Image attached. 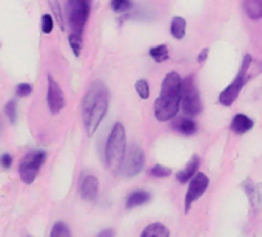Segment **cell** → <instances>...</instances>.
Listing matches in <instances>:
<instances>
[{
    "mask_svg": "<svg viewBox=\"0 0 262 237\" xmlns=\"http://www.w3.org/2000/svg\"><path fill=\"white\" fill-rule=\"evenodd\" d=\"M106 111H108V89L100 80H96L91 83L82 102V115L88 136H93L96 133L97 127L103 121Z\"/></svg>",
    "mask_w": 262,
    "mask_h": 237,
    "instance_id": "obj_1",
    "label": "cell"
},
{
    "mask_svg": "<svg viewBox=\"0 0 262 237\" xmlns=\"http://www.w3.org/2000/svg\"><path fill=\"white\" fill-rule=\"evenodd\" d=\"M182 94V79L178 73L171 71L162 82L161 96L155 102V115L158 121L167 122L176 117L181 106Z\"/></svg>",
    "mask_w": 262,
    "mask_h": 237,
    "instance_id": "obj_2",
    "label": "cell"
},
{
    "mask_svg": "<svg viewBox=\"0 0 262 237\" xmlns=\"http://www.w3.org/2000/svg\"><path fill=\"white\" fill-rule=\"evenodd\" d=\"M126 134H125V128L122 124H114L110 137L106 140V147H105V162L108 165V168L117 174L119 171H122V165L125 160V151H126Z\"/></svg>",
    "mask_w": 262,
    "mask_h": 237,
    "instance_id": "obj_3",
    "label": "cell"
},
{
    "mask_svg": "<svg viewBox=\"0 0 262 237\" xmlns=\"http://www.w3.org/2000/svg\"><path fill=\"white\" fill-rule=\"evenodd\" d=\"M251 62H253L251 56L247 54V56L244 57V60H242V66H241V69H239L236 79H234V80H233V82L219 94V103H221V105L230 106V105L236 100V97L239 96L242 86H244L245 82L250 79V73H248V71H250V68H251Z\"/></svg>",
    "mask_w": 262,
    "mask_h": 237,
    "instance_id": "obj_4",
    "label": "cell"
},
{
    "mask_svg": "<svg viewBox=\"0 0 262 237\" xmlns=\"http://www.w3.org/2000/svg\"><path fill=\"white\" fill-rule=\"evenodd\" d=\"M181 106H182L184 114H187L190 117H194L202 111V103H201V97H199L193 74L182 80Z\"/></svg>",
    "mask_w": 262,
    "mask_h": 237,
    "instance_id": "obj_5",
    "label": "cell"
},
{
    "mask_svg": "<svg viewBox=\"0 0 262 237\" xmlns=\"http://www.w3.org/2000/svg\"><path fill=\"white\" fill-rule=\"evenodd\" d=\"M90 16V0H67V19L73 33L80 34Z\"/></svg>",
    "mask_w": 262,
    "mask_h": 237,
    "instance_id": "obj_6",
    "label": "cell"
},
{
    "mask_svg": "<svg viewBox=\"0 0 262 237\" xmlns=\"http://www.w3.org/2000/svg\"><path fill=\"white\" fill-rule=\"evenodd\" d=\"M45 159H47V154L45 151L42 150H34V151H30L22 160H20V165H19V174H20V179L24 183L30 185L36 180L42 165L45 163Z\"/></svg>",
    "mask_w": 262,
    "mask_h": 237,
    "instance_id": "obj_7",
    "label": "cell"
},
{
    "mask_svg": "<svg viewBox=\"0 0 262 237\" xmlns=\"http://www.w3.org/2000/svg\"><path fill=\"white\" fill-rule=\"evenodd\" d=\"M145 165V156L141 147L138 145H131L129 150L126 151L123 165H122V171L126 177H135L136 174H139L142 171Z\"/></svg>",
    "mask_w": 262,
    "mask_h": 237,
    "instance_id": "obj_8",
    "label": "cell"
},
{
    "mask_svg": "<svg viewBox=\"0 0 262 237\" xmlns=\"http://www.w3.org/2000/svg\"><path fill=\"white\" fill-rule=\"evenodd\" d=\"M207 186H208V177L204 173H196L193 176L191 182H190L188 193L185 196V212H188L191 205H193V202L196 199H199L205 193Z\"/></svg>",
    "mask_w": 262,
    "mask_h": 237,
    "instance_id": "obj_9",
    "label": "cell"
},
{
    "mask_svg": "<svg viewBox=\"0 0 262 237\" xmlns=\"http://www.w3.org/2000/svg\"><path fill=\"white\" fill-rule=\"evenodd\" d=\"M47 102L51 114H59L63 106H65V97L60 89V85L53 79V76H48V94H47Z\"/></svg>",
    "mask_w": 262,
    "mask_h": 237,
    "instance_id": "obj_10",
    "label": "cell"
},
{
    "mask_svg": "<svg viewBox=\"0 0 262 237\" xmlns=\"http://www.w3.org/2000/svg\"><path fill=\"white\" fill-rule=\"evenodd\" d=\"M79 193L83 200H94L99 193V182L93 174H83L79 183Z\"/></svg>",
    "mask_w": 262,
    "mask_h": 237,
    "instance_id": "obj_11",
    "label": "cell"
},
{
    "mask_svg": "<svg viewBox=\"0 0 262 237\" xmlns=\"http://www.w3.org/2000/svg\"><path fill=\"white\" fill-rule=\"evenodd\" d=\"M242 188L250 200V205L253 208V211H259L262 208V185L254 183L251 179H247L242 183Z\"/></svg>",
    "mask_w": 262,
    "mask_h": 237,
    "instance_id": "obj_12",
    "label": "cell"
},
{
    "mask_svg": "<svg viewBox=\"0 0 262 237\" xmlns=\"http://www.w3.org/2000/svg\"><path fill=\"white\" fill-rule=\"evenodd\" d=\"M198 165H199V159H198V156H193L191 160L187 163V167H185L182 171H179V173L176 174L178 182H179V183H187L188 180H191L193 176H194L196 171H198Z\"/></svg>",
    "mask_w": 262,
    "mask_h": 237,
    "instance_id": "obj_13",
    "label": "cell"
},
{
    "mask_svg": "<svg viewBox=\"0 0 262 237\" xmlns=\"http://www.w3.org/2000/svg\"><path fill=\"white\" fill-rule=\"evenodd\" d=\"M253 128V121L244 114H237L231 122V131L236 134H244Z\"/></svg>",
    "mask_w": 262,
    "mask_h": 237,
    "instance_id": "obj_14",
    "label": "cell"
},
{
    "mask_svg": "<svg viewBox=\"0 0 262 237\" xmlns=\"http://www.w3.org/2000/svg\"><path fill=\"white\" fill-rule=\"evenodd\" d=\"M244 8L250 19H262V0H244Z\"/></svg>",
    "mask_w": 262,
    "mask_h": 237,
    "instance_id": "obj_15",
    "label": "cell"
},
{
    "mask_svg": "<svg viewBox=\"0 0 262 237\" xmlns=\"http://www.w3.org/2000/svg\"><path fill=\"white\" fill-rule=\"evenodd\" d=\"M173 127H174L179 133L187 134V136H191V134H194V133L198 131L196 122L191 121V118H188V117H181V118H178Z\"/></svg>",
    "mask_w": 262,
    "mask_h": 237,
    "instance_id": "obj_16",
    "label": "cell"
},
{
    "mask_svg": "<svg viewBox=\"0 0 262 237\" xmlns=\"http://www.w3.org/2000/svg\"><path fill=\"white\" fill-rule=\"evenodd\" d=\"M170 229L162 223H151L142 231V237H168Z\"/></svg>",
    "mask_w": 262,
    "mask_h": 237,
    "instance_id": "obj_17",
    "label": "cell"
},
{
    "mask_svg": "<svg viewBox=\"0 0 262 237\" xmlns=\"http://www.w3.org/2000/svg\"><path fill=\"white\" fill-rule=\"evenodd\" d=\"M150 199H151L150 193H147V191H135V193H131L128 196V199H126V208H135V206L144 205Z\"/></svg>",
    "mask_w": 262,
    "mask_h": 237,
    "instance_id": "obj_18",
    "label": "cell"
},
{
    "mask_svg": "<svg viewBox=\"0 0 262 237\" xmlns=\"http://www.w3.org/2000/svg\"><path fill=\"white\" fill-rule=\"evenodd\" d=\"M185 20L182 17H174L171 20V36L178 40H182L184 36H185Z\"/></svg>",
    "mask_w": 262,
    "mask_h": 237,
    "instance_id": "obj_19",
    "label": "cell"
},
{
    "mask_svg": "<svg viewBox=\"0 0 262 237\" xmlns=\"http://www.w3.org/2000/svg\"><path fill=\"white\" fill-rule=\"evenodd\" d=\"M150 56L156 63H162L168 59V46L167 45H159L150 50Z\"/></svg>",
    "mask_w": 262,
    "mask_h": 237,
    "instance_id": "obj_20",
    "label": "cell"
},
{
    "mask_svg": "<svg viewBox=\"0 0 262 237\" xmlns=\"http://www.w3.org/2000/svg\"><path fill=\"white\" fill-rule=\"evenodd\" d=\"M68 40H70V46H71L74 56H80V51H82V36L76 34V33H71Z\"/></svg>",
    "mask_w": 262,
    "mask_h": 237,
    "instance_id": "obj_21",
    "label": "cell"
},
{
    "mask_svg": "<svg viewBox=\"0 0 262 237\" xmlns=\"http://www.w3.org/2000/svg\"><path fill=\"white\" fill-rule=\"evenodd\" d=\"M5 114L11 124H16V121H17V102L16 100H10L5 105Z\"/></svg>",
    "mask_w": 262,
    "mask_h": 237,
    "instance_id": "obj_22",
    "label": "cell"
},
{
    "mask_svg": "<svg viewBox=\"0 0 262 237\" xmlns=\"http://www.w3.org/2000/svg\"><path fill=\"white\" fill-rule=\"evenodd\" d=\"M71 232L63 222H57L51 229V237H70Z\"/></svg>",
    "mask_w": 262,
    "mask_h": 237,
    "instance_id": "obj_23",
    "label": "cell"
},
{
    "mask_svg": "<svg viewBox=\"0 0 262 237\" xmlns=\"http://www.w3.org/2000/svg\"><path fill=\"white\" fill-rule=\"evenodd\" d=\"M48 2H50V7H51V10H53V14H54V17H56L59 27L63 30V16H62V10H60L59 0H48Z\"/></svg>",
    "mask_w": 262,
    "mask_h": 237,
    "instance_id": "obj_24",
    "label": "cell"
},
{
    "mask_svg": "<svg viewBox=\"0 0 262 237\" xmlns=\"http://www.w3.org/2000/svg\"><path fill=\"white\" fill-rule=\"evenodd\" d=\"M131 7L129 0H111V10L116 13H125Z\"/></svg>",
    "mask_w": 262,
    "mask_h": 237,
    "instance_id": "obj_25",
    "label": "cell"
},
{
    "mask_svg": "<svg viewBox=\"0 0 262 237\" xmlns=\"http://www.w3.org/2000/svg\"><path fill=\"white\" fill-rule=\"evenodd\" d=\"M135 88H136V92H138L142 99H148V96H150V88H148L147 80H144V79L138 80L136 85H135Z\"/></svg>",
    "mask_w": 262,
    "mask_h": 237,
    "instance_id": "obj_26",
    "label": "cell"
},
{
    "mask_svg": "<svg viewBox=\"0 0 262 237\" xmlns=\"http://www.w3.org/2000/svg\"><path fill=\"white\" fill-rule=\"evenodd\" d=\"M150 174L153 177H168L171 174V170L167 167H162V165H156L150 170Z\"/></svg>",
    "mask_w": 262,
    "mask_h": 237,
    "instance_id": "obj_27",
    "label": "cell"
},
{
    "mask_svg": "<svg viewBox=\"0 0 262 237\" xmlns=\"http://www.w3.org/2000/svg\"><path fill=\"white\" fill-rule=\"evenodd\" d=\"M54 28V22H53V17L50 14H43L42 16V31L45 34H50Z\"/></svg>",
    "mask_w": 262,
    "mask_h": 237,
    "instance_id": "obj_28",
    "label": "cell"
},
{
    "mask_svg": "<svg viewBox=\"0 0 262 237\" xmlns=\"http://www.w3.org/2000/svg\"><path fill=\"white\" fill-rule=\"evenodd\" d=\"M33 92V86L30 85V83H20V85H17V88H16V94L19 96V97H27V96H30Z\"/></svg>",
    "mask_w": 262,
    "mask_h": 237,
    "instance_id": "obj_29",
    "label": "cell"
},
{
    "mask_svg": "<svg viewBox=\"0 0 262 237\" xmlns=\"http://www.w3.org/2000/svg\"><path fill=\"white\" fill-rule=\"evenodd\" d=\"M11 165H13V156L11 154H2V156H0V167L10 168Z\"/></svg>",
    "mask_w": 262,
    "mask_h": 237,
    "instance_id": "obj_30",
    "label": "cell"
},
{
    "mask_svg": "<svg viewBox=\"0 0 262 237\" xmlns=\"http://www.w3.org/2000/svg\"><path fill=\"white\" fill-rule=\"evenodd\" d=\"M207 56H208V48H204V50L201 51V54L198 56V62H199V63H204L205 59H207Z\"/></svg>",
    "mask_w": 262,
    "mask_h": 237,
    "instance_id": "obj_31",
    "label": "cell"
},
{
    "mask_svg": "<svg viewBox=\"0 0 262 237\" xmlns=\"http://www.w3.org/2000/svg\"><path fill=\"white\" fill-rule=\"evenodd\" d=\"M114 234V231H103V232H100L99 235H113Z\"/></svg>",
    "mask_w": 262,
    "mask_h": 237,
    "instance_id": "obj_32",
    "label": "cell"
},
{
    "mask_svg": "<svg viewBox=\"0 0 262 237\" xmlns=\"http://www.w3.org/2000/svg\"><path fill=\"white\" fill-rule=\"evenodd\" d=\"M2 130H4V122H2V117H0V134H2Z\"/></svg>",
    "mask_w": 262,
    "mask_h": 237,
    "instance_id": "obj_33",
    "label": "cell"
}]
</instances>
